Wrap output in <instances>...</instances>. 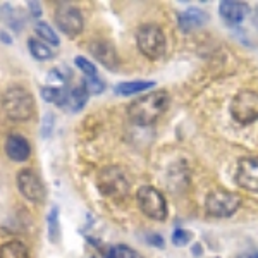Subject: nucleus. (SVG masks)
<instances>
[{
    "label": "nucleus",
    "mask_w": 258,
    "mask_h": 258,
    "mask_svg": "<svg viewBox=\"0 0 258 258\" xmlns=\"http://www.w3.org/2000/svg\"><path fill=\"white\" fill-rule=\"evenodd\" d=\"M170 103L169 93L164 90H155L143 97L133 100L127 107V115L136 126H152L162 117Z\"/></svg>",
    "instance_id": "obj_1"
},
{
    "label": "nucleus",
    "mask_w": 258,
    "mask_h": 258,
    "mask_svg": "<svg viewBox=\"0 0 258 258\" xmlns=\"http://www.w3.org/2000/svg\"><path fill=\"white\" fill-rule=\"evenodd\" d=\"M2 110L14 122H28L36 115L35 97L23 86H11L2 95Z\"/></svg>",
    "instance_id": "obj_2"
},
{
    "label": "nucleus",
    "mask_w": 258,
    "mask_h": 258,
    "mask_svg": "<svg viewBox=\"0 0 258 258\" xmlns=\"http://www.w3.org/2000/svg\"><path fill=\"white\" fill-rule=\"evenodd\" d=\"M97 186L103 197L114 200V202L124 200L131 191V181H129L127 174L117 165H109V167H103L100 170Z\"/></svg>",
    "instance_id": "obj_3"
},
{
    "label": "nucleus",
    "mask_w": 258,
    "mask_h": 258,
    "mask_svg": "<svg viewBox=\"0 0 258 258\" xmlns=\"http://www.w3.org/2000/svg\"><path fill=\"white\" fill-rule=\"evenodd\" d=\"M136 45H138L140 52L150 60L160 59L165 53V48H167L164 31H162L159 24L153 23L141 24L138 28V31H136Z\"/></svg>",
    "instance_id": "obj_4"
},
{
    "label": "nucleus",
    "mask_w": 258,
    "mask_h": 258,
    "mask_svg": "<svg viewBox=\"0 0 258 258\" xmlns=\"http://www.w3.org/2000/svg\"><path fill=\"white\" fill-rule=\"evenodd\" d=\"M231 117L241 126L258 120V91L255 90H241L234 95L231 102Z\"/></svg>",
    "instance_id": "obj_5"
},
{
    "label": "nucleus",
    "mask_w": 258,
    "mask_h": 258,
    "mask_svg": "<svg viewBox=\"0 0 258 258\" xmlns=\"http://www.w3.org/2000/svg\"><path fill=\"white\" fill-rule=\"evenodd\" d=\"M136 202H138L140 210L147 217L159 220V222L167 219V202H165L164 195L153 186H140L138 191H136Z\"/></svg>",
    "instance_id": "obj_6"
},
{
    "label": "nucleus",
    "mask_w": 258,
    "mask_h": 258,
    "mask_svg": "<svg viewBox=\"0 0 258 258\" xmlns=\"http://www.w3.org/2000/svg\"><path fill=\"white\" fill-rule=\"evenodd\" d=\"M53 21L60 33H64L68 38H76L83 33L85 21H83L81 11L73 4H59L53 12Z\"/></svg>",
    "instance_id": "obj_7"
},
{
    "label": "nucleus",
    "mask_w": 258,
    "mask_h": 258,
    "mask_svg": "<svg viewBox=\"0 0 258 258\" xmlns=\"http://www.w3.org/2000/svg\"><path fill=\"white\" fill-rule=\"evenodd\" d=\"M241 207V197L232 191L226 189H215L207 197L205 202V210L207 214L212 217H231L232 214H236Z\"/></svg>",
    "instance_id": "obj_8"
},
{
    "label": "nucleus",
    "mask_w": 258,
    "mask_h": 258,
    "mask_svg": "<svg viewBox=\"0 0 258 258\" xmlns=\"http://www.w3.org/2000/svg\"><path fill=\"white\" fill-rule=\"evenodd\" d=\"M16 184H18L19 193L31 203H41L47 197L43 181L38 176V172L31 167L19 170L18 177H16Z\"/></svg>",
    "instance_id": "obj_9"
},
{
    "label": "nucleus",
    "mask_w": 258,
    "mask_h": 258,
    "mask_svg": "<svg viewBox=\"0 0 258 258\" xmlns=\"http://www.w3.org/2000/svg\"><path fill=\"white\" fill-rule=\"evenodd\" d=\"M236 184L249 193H258V157H244L238 162Z\"/></svg>",
    "instance_id": "obj_10"
},
{
    "label": "nucleus",
    "mask_w": 258,
    "mask_h": 258,
    "mask_svg": "<svg viewBox=\"0 0 258 258\" xmlns=\"http://www.w3.org/2000/svg\"><path fill=\"white\" fill-rule=\"evenodd\" d=\"M90 52L91 55L97 59L103 68L109 71H117L119 69V55L115 52L114 45L109 43L105 40H93L90 43Z\"/></svg>",
    "instance_id": "obj_11"
},
{
    "label": "nucleus",
    "mask_w": 258,
    "mask_h": 258,
    "mask_svg": "<svg viewBox=\"0 0 258 258\" xmlns=\"http://www.w3.org/2000/svg\"><path fill=\"white\" fill-rule=\"evenodd\" d=\"M6 155L12 162H26L31 155L30 141L19 133H11L6 138Z\"/></svg>",
    "instance_id": "obj_12"
},
{
    "label": "nucleus",
    "mask_w": 258,
    "mask_h": 258,
    "mask_svg": "<svg viewBox=\"0 0 258 258\" xmlns=\"http://www.w3.org/2000/svg\"><path fill=\"white\" fill-rule=\"evenodd\" d=\"M219 14L227 24H241L244 18L249 14L248 4L236 2V0H222L219 4Z\"/></svg>",
    "instance_id": "obj_13"
},
{
    "label": "nucleus",
    "mask_w": 258,
    "mask_h": 258,
    "mask_svg": "<svg viewBox=\"0 0 258 258\" xmlns=\"http://www.w3.org/2000/svg\"><path fill=\"white\" fill-rule=\"evenodd\" d=\"M209 21V14L205 11L198 9V7H189L184 12L179 14V26L184 31L195 30V28H200Z\"/></svg>",
    "instance_id": "obj_14"
},
{
    "label": "nucleus",
    "mask_w": 258,
    "mask_h": 258,
    "mask_svg": "<svg viewBox=\"0 0 258 258\" xmlns=\"http://www.w3.org/2000/svg\"><path fill=\"white\" fill-rule=\"evenodd\" d=\"M40 95L45 102L53 103V105L60 107V109L69 107V91L66 88H62V86H53V85L41 86Z\"/></svg>",
    "instance_id": "obj_15"
},
{
    "label": "nucleus",
    "mask_w": 258,
    "mask_h": 258,
    "mask_svg": "<svg viewBox=\"0 0 258 258\" xmlns=\"http://www.w3.org/2000/svg\"><path fill=\"white\" fill-rule=\"evenodd\" d=\"M155 86V81H124L115 85V93L124 95V97H131V95L141 93V91H147Z\"/></svg>",
    "instance_id": "obj_16"
},
{
    "label": "nucleus",
    "mask_w": 258,
    "mask_h": 258,
    "mask_svg": "<svg viewBox=\"0 0 258 258\" xmlns=\"http://www.w3.org/2000/svg\"><path fill=\"white\" fill-rule=\"evenodd\" d=\"M30 251L23 241L12 239L0 246V258H28Z\"/></svg>",
    "instance_id": "obj_17"
},
{
    "label": "nucleus",
    "mask_w": 258,
    "mask_h": 258,
    "mask_svg": "<svg viewBox=\"0 0 258 258\" xmlns=\"http://www.w3.org/2000/svg\"><path fill=\"white\" fill-rule=\"evenodd\" d=\"M35 33L38 35V40H41L43 43L52 45V47H59L60 45V38L55 31L52 30L48 23L45 21H36L35 23Z\"/></svg>",
    "instance_id": "obj_18"
},
{
    "label": "nucleus",
    "mask_w": 258,
    "mask_h": 258,
    "mask_svg": "<svg viewBox=\"0 0 258 258\" xmlns=\"http://www.w3.org/2000/svg\"><path fill=\"white\" fill-rule=\"evenodd\" d=\"M88 98H90V93L83 85L73 88L69 91V110L74 112V114L83 110L86 105V102H88Z\"/></svg>",
    "instance_id": "obj_19"
},
{
    "label": "nucleus",
    "mask_w": 258,
    "mask_h": 258,
    "mask_svg": "<svg viewBox=\"0 0 258 258\" xmlns=\"http://www.w3.org/2000/svg\"><path fill=\"white\" fill-rule=\"evenodd\" d=\"M47 231L48 241L53 244L59 243L60 239V222H59V207H52L47 215Z\"/></svg>",
    "instance_id": "obj_20"
},
{
    "label": "nucleus",
    "mask_w": 258,
    "mask_h": 258,
    "mask_svg": "<svg viewBox=\"0 0 258 258\" xmlns=\"http://www.w3.org/2000/svg\"><path fill=\"white\" fill-rule=\"evenodd\" d=\"M28 48H30V53L35 57L36 60H48L53 57L52 48L48 47L47 43H43L38 38H30L28 40Z\"/></svg>",
    "instance_id": "obj_21"
},
{
    "label": "nucleus",
    "mask_w": 258,
    "mask_h": 258,
    "mask_svg": "<svg viewBox=\"0 0 258 258\" xmlns=\"http://www.w3.org/2000/svg\"><path fill=\"white\" fill-rule=\"evenodd\" d=\"M107 258H143L136 249L126 246V244H114L107 251Z\"/></svg>",
    "instance_id": "obj_22"
},
{
    "label": "nucleus",
    "mask_w": 258,
    "mask_h": 258,
    "mask_svg": "<svg viewBox=\"0 0 258 258\" xmlns=\"http://www.w3.org/2000/svg\"><path fill=\"white\" fill-rule=\"evenodd\" d=\"M74 64L80 68V71L83 74H85V78H93V76H98L97 73V66L93 64L90 59H86V57L83 55H76L74 57Z\"/></svg>",
    "instance_id": "obj_23"
},
{
    "label": "nucleus",
    "mask_w": 258,
    "mask_h": 258,
    "mask_svg": "<svg viewBox=\"0 0 258 258\" xmlns=\"http://www.w3.org/2000/svg\"><path fill=\"white\" fill-rule=\"evenodd\" d=\"M81 85L85 86L86 90H88L90 95H100V93H103V90H105V83L100 80V76L85 78Z\"/></svg>",
    "instance_id": "obj_24"
},
{
    "label": "nucleus",
    "mask_w": 258,
    "mask_h": 258,
    "mask_svg": "<svg viewBox=\"0 0 258 258\" xmlns=\"http://www.w3.org/2000/svg\"><path fill=\"white\" fill-rule=\"evenodd\" d=\"M191 241V232L184 231V229H176V231L172 232V244L174 246H186V244H189Z\"/></svg>",
    "instance_id": "obj_25"
},
{
    "label": "nucleus",
    "mask_w": 258,
    "mask_h": 258,
    "mask_svg": "<svg viewBox=\"0 0 258 258\" xmlns=\"http://www.w3.org/2000/svg\"><path fill=\"white\" fill-rule=\"evenodd\" d=\"M53 131V115L47 112L41 120V138H48Z\"/></svg>",
    "instance_id": "obj_26"
},
{
    "label": "nucleus",
    "mask_w": 258,
    "mask_h": 258,
    "mask_svg": "<svg viewBox=\"0 0 258 258\" xmlns=\"http://www.w3.org/2000/svg\"><path fill=\"white\" fill-rule=\"evenodd\" d=\"M28 7H30V14H31V18H35V19H40L41 18V4L40 2H28Z\"/></svg>",
    "instance_id": "obj_27"
},
{
    "label": "nucleus",
    "mask_w": 258,
    "mask_h": 258,
    "mask_svg": "<svg viewBox=\"0 0 258 258\" xmlns=\"http://www.w3.org/2000/svg\"><path fill=\"white\" fill-rule=\"evenodd\" d=\"M147 241L157 248H164V239H162V236H159V234H148Z\"/></svg>",
    "instance_id": "obj_28"
},
{
    "label": "nucleus",
    "mask_w": 258,
    "mask_h": 258,
    "mask_svg": "<svg viewBox=\"0 0 258 258\" xmlns=\"http://www.w3.org/2000/svg\"><path fill=\"white\" fill-rule=\"evenodd\" d=\"M0 40H2L6 45H11L12 43V36L7 31H0Z\"/></svg>",
    "instance_id": "obj_29"
},
{
    "label": "nucleus",
    "mask_w": 258,
    "mask_h": 258,
    "mask_svg": "<svg viewBox=\"0 0 258 258\" xmlns=\"http://www.w3.org/2000/svg\"><path fill=\"white\" fill-rule=\"evenodd\" d=\"M238 258H255V256H253V255H241Z\"/></svg>",
    "instance_id": "obj_30"
},
{
    "label": "nucleus",
    "mask_w": 258,
    "mask_h": 258,
    "mask_svg": "<svg viewBox=\"0 0 258 258\" xmlns=\"http://www.w3.org/2000/svg\"><path fill=\"white\" fill-rule=\"evenodd\" d=\"M253 256H255V258H258V253H253Z\"/></svg>",
    "instance_id": "obj_31"
}]
</instances>
